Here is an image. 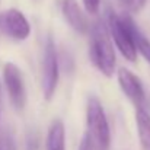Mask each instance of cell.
I'll use <instances>...</instances> for the list:
<instances>
[{
  "label": "cell",
  "mask_w": 150,
  "mask_h": 150,
  "mask_svg": "<svg viewBox=\"0 0 150 150\" xmlns=\"http://www.w3.org/2000/svg\"><path fill=\"white\" fill-rule=\"evenodd\" d=\"M89 57L93 66L106 77H112L115 71V51L111 42L108 26L103 21H98L89 31Z\"/></svg>",
  "instance_id": "1"
},
{
  "label": "cell",
  "mask_w": 150,
  "mask_h": 150,
  "mask_svg": "<svg viewBox=\"0 0 150 150\" xmlns=\"http://www.w3.org/2000/svg\"><path fill=\"white\" fill-rule=\"evenodd\" d=\"M86 125L92 150H111V130L98 98L91 96L86 106Z\"/></svg>",
  "instance_id": "2"
},
{
  "label": "cell",
  "mask_w": 150,
  "mask_h": 150,
  "mask_svg": "<svg viewBox=\"0 0 150 150\" xmlns=\"http://www.w3.org/2000/svg\"><path fill=\"white\" fill-rule=\"evenodd\" d=\"M106 21H108V32L111 35V38L114 40L117 48L120 50V52L122 54V57L128 61H136L137 58V51L133 45V41H131V37H130V32L122 21L121 16H118L114 10H108V16H106Z\"/></svg>",
  "instance_id": "3"
},
{
  "label": "cell",
  "mask_w": 150,
  "mask_h": 150,
  "mask_svg": "<svg viewBox=\"0 0 150 150\" xmlns=\"http://www.w3.org/2000/svg\"><path fill=\"white\" fill-rule=\"evenodd\" d=\"M58 57L55 45L50 37L47 38L45 48H44V58H42V93L47 100H51V98L55 93L57 83H58Z\"/></svg>",
  "instance_id": "4"
},
{
  "label": "cell",
  "mask_w": 150,
  "mask_h": 150,
  "mask_svg": "<svg viewBox=\"0 0 150 150\" xmlns=\"http://www.w3.org/2000/svg\"><path fill=\"white\" fill-rule=\"evenodd\" d=\"M0 31L13 40L23 41L31 34V25L21 10L7 9L0 13Z\"/></svg>",
  "instance_id": "5"
},
{
  "label": "cell",
  "mask_w": 150,
  "mask_h": 150,
  "mask_svg": "<svg viewBox=\"0 0 150 150\" xmlns=\"http://www.w3.org/2000/svg\"><path fill=\"white\" fill-rule=\"evenodd\" d=\"M3 79L12 105L16 109H23L26 102V91L21 70L13 63H6L3 69Z\"/></svg>",
  "instance_id": "6"
},
{
  "label": "cell",
  "mask_w": 150,
  "mask_h": 150,
  "mask_svg": "<svg viewBox=\"0 0 150 150\" xmlns=\"http://www.w3.org/2000/svg\"><path fill=\"white\" fill-rule=\"evenodd\" d=\"M117 76H118V83H120L122 93L133 102L136 108H144L146 96H144V91H143L140 79L133 71L124 67L118 70Z\"/></svg>",
  "instance_id": "7"
},
{
  "label": "cell",
  "mask_w": 150,
  "mask_h": 150,
  "mask_svg": "<svg viewBox=\"0 0 150 150\" xmlns=\"http://www.w3.org/2000/svg\"><path fill=\"white\" fill-rule=\"evenodd\" d=\"M61 12L66 19V22L79 34H86L89 32V22L85 13L82 12L80 6L77 4L76 0H63L61 3Z\"/></svg>",
  "instance_id": "8"
},
{
  "label": "cell",
  "mask_w": 150,
  "mask_h": 150,
  "mask_svg": "<svg viewBox=\"0 0 150 150\" xmlns=\"http://www.w3.org/2000/svg\"><path fill=\"white\" fill-rule=\"evenodd\" d=\"M122 18V21H124V23H125V26H127V29H128V32H130V37H131V41H133V45H134V48L136 51H139L143 57H144V60L150 63V41L149 38L143 34V31L136 25V22L131 19V16L130 15H122L121 16Z\"/></svg>",
  "instance_id": "9"
},
{
  "label": "cell",
  "mask_w": 150,
  "mask_h": 150,
  "mask_svg": "<svg viewBox=\"0 0 150 150\" xmlns=\"http://www.w3.org/2000/svg\"><path fill=\"white\" fill-rule=\"evenodd\" d=\"M45 150H66V130L61 120H54L51 122L47 133Z\"/></svg>",
  "instance_id": "10"
},
{
  "label": "cell",
  "mask_w": 150,
  "mask_h": 150,
  "mask_svg": "<svg viewBox=\"0 0 150 150\" xmlns=\"http://www.w3.org/2000/svg\"><path fill=\"white\" fill-rule=\"evenodd\" d=\"M136 124L143 150H150V115L146 108H136Z\"/></svg>",
  "instance_id": "11"
},
{
  "label": "cell",
  "mask_w": 150,
  "mask_h": 150,
  "mask_svg": "<svg viewBox=\"0 0 150 150\" xmlns=\"http://www.w3.org/2000/svg\"><path fill=\"white\" fill-rule=\"evenodd\" d=\"M0 150H16L15 140L9 133H1L0 134Z\"/></svg>",
  "instance_id": "12"
},
{
  "label": "cell",
  "mask_w": 150,
  "mask_h": 150,
  "mask_svg": "<svg viewBox=\"0 0 150 150\" xmlns=\"http://www.w3.org/2000/svg\"><path fill=\"white\" fill-rule=\"evenodd\" d=\"M146 1L147 0H124L128 12H131V13H139L146 6Z\"/></svg>",
  "instance_id": "13"
},
{
  "label": "cell",
  "mask_w": 150,
  "mask_h": 150,
  "mask_svg": "<svg viewBox=\"0 0 150 150\" xmlns=\"http://www.w3.org/2000/svg\"><path fill=\"white\" fill-rule=\"evenodd\" d=\"M100 0H83V4L88 10V13H98Z\"/></svg>",
  "instance_id": "14"
},
{
  "label": "cell",
  "mask_w": 150,
  "mask_h": 150,
  "mask_svg": "<svg viewBox=\"0 0 150 150\" xmlns=\"http://www.w3.org/2000/svg\"><path fill=\"white\" fill-rule=\"evenodd\" d=\"M79 150H92V146H91V142H89V137L85 134L82 142H80V146H79Z\"/></svg>",
  "instance_id": "15"
}]
</instances>
